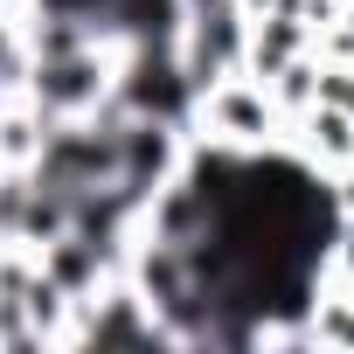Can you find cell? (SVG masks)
<instances>
[{
    "instance_id": "1",
    "label": "cell",
    "mask_w": 354,
    "mask_h": 354,
    "mask_svg": "<svg viewBox=\"0 0 354 354\" xmlns=\"http://www.w3.org/2000/svg\"><path fill=\"white\" fill-rule=\"evenodd\" d=\"M153 243L181 250V347H257L271 319L313 306L340 243V195L285 153H202L153 202Z\"/></svg>"
},
{
    "instance_id": "2",
    "label": "cell",
    "mask_w": 354,
    "mask_h": 354,
    "mask_svg": "<svg viewBox=\"0 0 354 354\" xmlns=\"http://www.w3.org/2000/svg\"><path fill=\"white\" fill-rule=\"evenodd\" d=\"M188 97H195V77H188L181 56H174V42H139V56L125 70V111L174 125V118L188 111Z\"/></svg>"
},
{
    "instance_id": "3",
    "label": "cell",
    "mask_w": 354,
    "mask_h": 354,
    "mask_svg": "<svg viewBox=\"0 0 354 354\" xmlns=\"http://www.w3.org/2000/svg\"><path fill=\"white\" fill-rule=\"evenodd\" d=\"M97 91H104V70H97V49L91 42L56 49V56L35 63V97L49 111H84V104H97Z\"/></svg>"
},
{
    "instance_id": "4",
    "label": "cell",
    "mask_w": 354,
    "mask_h": 354,
    "mask_svg": "<svg viewBox=\"0 0 354 354\" xmlns=\"http://www.w3.org/2000/svg\"><path fill=\"white\" fill-rule=\"evenodd\" d=\"M84 340H97V347H111V340H125V347H181L174 326H167L146 299H111V306H97V313L84 319Z\"/></svg>"
},
{
    "instance_id": "5",
    "label": "cell",
    "mask_w": 354,
    "mask_h": 354,
    "mask_svg": "<svg viewBox=\"0 0 354 354\" xmlns=\"http://www.w3.org/2000/svg\"><path fill=\"white\" fill-rule=\"evenodd\" d=\"M188 21V0H111L104 35H132V42H174Z\"/></svg>"
},
{
    "instance_id": "6",
    "label": "cell",
    "mask_w": 354,
    "mask_h": 354,
    "mask_svg": "<svg viewBox=\"0 0 354 354\" xmlns=\"http://www.w3.org/2000/svg\"><path fill=\"white\" fill-rule=\"evenodd\" d=\"M42 250H49V257H42V278H49L63 299H70V292H91L97 271H104V250L84 243V236H70V230H63L56 243H42Z\"/></svg>"
},
{
    "instance_id": "7",
    "label": "cell",
    "mask_w": 354,
    "mask_h": 354,
    "mask_svg": "<svg viewBox=\"0 0 354 354\" xmlns=\"http://www.w3.org/2000/svg\"><path fill=\"white\" fill-rule=\"evenodd\" d=\"M292 49H299V28H292V15H278V21L257 35V63H264V77H271V70H285V56H292Z\"/></svg>"
},
{
    "instance_id": "8",
    "label": "cell",
    "mask_w": 354,
    "mask_h": 354,
    "mask_svg": "<svg viewBox=\"0 0 354 354\" xmlns=\"http://www.w3.org/2000/svg\"><path fill=\"white\" fill-rule=\"evenodd\" d=\"M313 132H319V146H326V153H354V118H347V111H333V104H326V111L313 118Z\"/></svg>"
},
{
    "instance_id": "9",
    "label": "cell",
    "mask_w": 354,
    "mask_h": 354,
    "mask_svg": "<svg viewBox=\"0 0 354 354\" xmlns=\"http://www.w3.org/2000/svg\"><path fill=\"white\" fill-rule=\"evenodd\" d=\"M216 111H223V125H236V132H257V125H264V111H257L250 97H223Z\"/></svg>"
},
{
    "instance_id": "10",
    "label": "cell",
    "mask_w": 354,
    "mask_h": 354,
    "mask_svg": "<svg viewBox=\"0 0 354 354\" xmlns=\"http://www.w3.org/2000/svg\"><path fill=\"white\" fill-rule=\"evenodd\" d=\"M306 8H313V0H285V15H292V21H299V15H306Z\"/></svg>"
},
{
    "instance_id": "11",
    "label": "cell",
    "mask_w": 354,
    "mask_h": 354,
    "mask_svg": "<svg viewBox=\"0 0 354 354\" xmlns=\"http://www.w3.org/2000/svg\"><path fill=\"white\" fill-rule=\"evenodd\" d=\"M347 209H354V181H347Z\"/></svg>"
}]
</instances>
